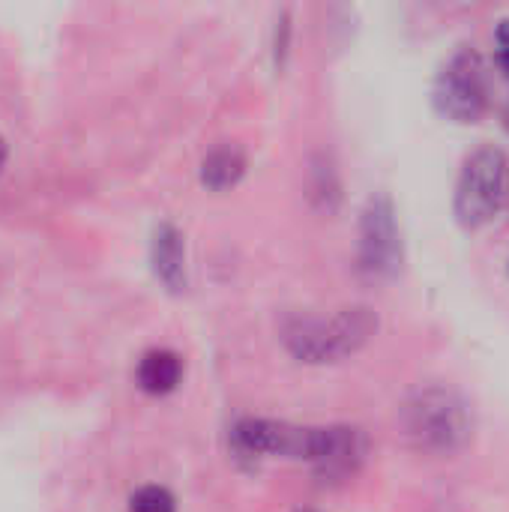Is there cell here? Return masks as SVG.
Returning <instances> with one entry per match:
<instances>
[{
  "instance_id": "cell-1",
  "label": "cell",
  "mask_w": 509,
  "mask_h": 512,
  "mask_svg": "<svg viewBox=\"0 0 509 512\" xmlns=\"http://www.w3.org/2000/svg\"><path fill=\"white\" fill-rule=\"evenodd\" d=\"M507 195V156L495 147H483L462 168L456 186V216L465 228H480L504 210Z\"/></svg>"
},
{
  "instance_id": "cell-7",
  "label": "cell",
  "mask_w": 509,
  "mask_h": 512,
  "mask_svg": "<svg viewBox=\"0 0 509 512\" xmlns=\"http://www.w3.org/2000/svg\"><path fill=\"white\" fill-rule=\"evenodd\" d=\"M243 171H246V156L234 144H222L204 159V183L213 189L234 186L243 177Z\"/></svg>"
},
{
  "instance_id": "cell-10",
  "label": "cell",
  "mask_w": 509,
  "mask_h": 512,
  "mask_svg": "<svg viewBox=\"0 0 509 512\" xmlns=\"http://www.w3.org/2000/svg\"><path fill=\"white\" fill-rule=\"evenodd\" d=\"M495 42H498V66L509 75V21H501Z\"/></svg>"
},
{
  "instance_id": "cell-4",
  "label": "cell",
  "mask_w": 509,
  "mask_h": 512,
  "mask_svg": "<svg viewBox=\"0 0 509 512\" xmlns=\"http://www.w3.org/2000/svg\"><path fill=\"white\" fill-rule=\"evenodd\" d=\"M375 330V318L369 309H345L330 321H303L291 336V348L297 357L312 363H327L354 354Z\"/></svg>"
},
{
  "instance_id": "cell-3",
  "label": "cell",
  "mask_w": 509,
  "mask_h": 512,
  "mask_svg": "<svg viewBox=\"0 0 509 512\" xmlns=\"http://www.w3.org/2000/svg\"><path fill=\"white\" fill-rule=\"evenodd\" d=\"M435 105L444 117L474 123L489 105V72L477 51L462 48L447 60L435 81Z\"/></svg>"
},
{
  "instance_id": "cell-9",
  "label": "cell",
  "mask_w": 509,
  "mask_h": 512,
  "mask_svg": "<svg viewBox=\"0 0 509 512\" xmlns=\"http://www.w3.org/2000/svg\"><path fill=\"white\" fill-rule=\"evenodd\" d=\"M156 255H159V270L168 282H174L180 273H183V252H180V240L171 228H165L159 234V243H156Z\"/></svg>"
},
{
  "instance_id": "cell-5",
  "label": "cell",
  "mask_w": 509,
  "mask_h": 512,
  "mask_svg": "<svg viewBox=\"0 0 509 512\" xmlns=\"http://www.w3.org/2000/svg\"><path fill=\"white\" fill-rule=\"evenodd\" d=\"M360 267L372 279H390L402 267V240L396 210L387 195H375L360 222Z\"/></svg>"
},
{
  "instance_id": "cell-6",
  "label": "cell",
  "mask_w": 509,
  "mask_h": 512,
  "mask_svg": "<svg viewBox=\"0 0 509 512\" xmlns=\"http://www.w3.org/2000/svg\"><path fill=\"white\" fill-rule=\"evenodd\" d=\"M180 375H183V363L174 351H165V348H156V351H147L138 363V387L144 393H153V396H165L171 393L177 384H180Z\"/></svg>"
},
{
  "instance_id": "cell-2",
  "label": "cell",
  "mask_w": 509,
  "mask_h": 512,
  "mask_svg": "<svg viewBox=\"0 0 509 512\" xmlns=\"http://www.w3.org/2000/svg\"><path fill=\"white\" fill-rule=\"evenodd\" d=\"M405 429L417 441V447L432 453L456 450L468 432V411L465 402L450 390H426L405 408Z\"/></svg>"
},
{
  "instance_id": "cell-8",
  "label": "cell",
  "mask_w": 509,
  "mask_h": 512,
  "mask_svg": "<svg viewBox=\"0 0 509 512\" xmlns=\"http://www.w3.org/2000/svg\"><path fill=\"white\" fill-rule=\"evenodd\" d=\"M126 512H177V498L162 483H144L129 495Z\"/></svg>"
},
{
  "instance_id": "cell-11",
  "label": "cell",
  "mask_w": 509,
  "mask_h": 512,
  "mask_svg": "<svg viewBox=\"0 0 509 512\" xmlns=\"http://www.w3.org/2000/svg\"><path fill=\"white\" fill-rule=\"evenodd\" d=\"M3 159H6V147H3V141H0V168H3Z\"/></svg>"
}]
</instances>
